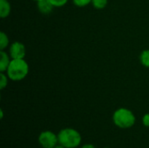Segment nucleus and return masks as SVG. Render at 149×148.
I'll use <instances>...</instances> for the list:
<instances>
[{
  "mask_svg": "<svg viewBox=\"0 0 149 148\" xmlns=\"http://www.w3.org/2000/svg\"><path fill=\"white\" fill-rule=\"evenodd\" d=\"M29 73V65L24 58L11 59L7 68L6 74L11 81H21Z\"/></svg>",
  "mask_w": 149,
  "mask_h": 148,
  "instance_id": "nucleus-1",
  "label": "nucleus"
},
{
  "mask_svg": "<svg viewBox=\"0 0 149 148\" xmlns=\"http://www.w3.org/2000/svg\"><path fill=\"white\" fill-rule=\"evenodd\" d=\"M58 144L65 148L79 147L82 142L80 133L72 127H65L61 129L58 133Z\"/></svg>",
  "mask_w": 149,
  "mask_h": 148,
  "instance_id": "nucleus-2",
  "label": "nucleus"
},
{
  "mask_svg": "<svg viewBox=\"0 0 149 148\" xmlns=\"http://www.w3.org/2000/svg\"><path fill=\"white\" fill-rule=\"evenodd\" d=\"M113 124L120 129H129L136 123L134 113L127 108L120 107L114 111L112 117Z\"/></svg>",
  "mask_w": 149,
  "mask_h": 148,
  "instance_id": "nucleus-3",
  "label": "nucleus"
},
{
  "mask_svg": "<svg viewBox=\"0 0 149 148\" xmlns=\"http://www.w3.org/2000/svg\"><path fill=\"white\" fill-rule=\"evenodd\" d=\"M38 141L42 148H54L58 144V134L51 130H45L39 133Z\"/></svg>",
  "mask_w": 149,
  "mask_h": 148,
  "instance_id": "nucleus-4",
  "label": "nucleus"
},
{
  "mask_svg": "<svg viewBox=\"0 0 149 148\" xmlns=\"http://www.w3.org/2000/svg\"><path fill=\"white\" fill-rule=\"evenodd\" d=\"M8 53L11 58V59L24 58L26 55V49L23 43L19 41H15L10 44Z\"/></svg>",
  "mask_w": 149,
  "mask_h": 148,
  "instance_id": "nucleus-5",
  "label": "nucleus"
},
{
  "mask_svg": "<svg viewBox=\"0 0 149 148\" xmlns=\"http://www.w3.org/2000/svg\"><path fill=\"white\" fill-rule=\"evenodd\" d=\"M37 6H38V11L44 15L50 14L54 8V6L51 3L49 0H40L37 2Z\"/></svg>",
  "mask_w": 149,
  "mask_h": 148,
  "instance_id": "nucleus-6",
  "label": "nucleus"
},
{
  "mask_svg": "<svg viewBox=\"0 0 149 148\" xmlns=\"http://www.w3.org/2000/svg\"><path fill=\"white\" fill-rule=\"evenodd\" d=\"M11 58L5 51H0V72H6Z\"/></svg>",
  "mask_w": 149,
  "mask_h": 148,
  "instance_id": "nucleus-7",
  "label": "nucleus"
},
{
  "mask_svg": "<svg viewBox=\"0 0 149 148\" xmlns=\"http://www.w3.org/2000/svg\"><path fill=\"white\" fill-rule=\"evenodd\" d=\"M11 11V5L8 0H0V17L6 18L10 16Z\"/></svg>",
  "mask_w": 149,
  "mask_h": 148,
  "instance_id": "nucleus-8",
  "label": "nucleus"
},
{
  "mask_svg": "<svg viewBox=\"0 0 149 148\" xmlns=\"http://www.w3.org/2000/svg\"><path fill=\"white\" fill-rule=\"evenodd\" d=\"M10 44V40L8 38V35L3 32L1 31L0 32V51H4L5 48H7Z\"/></svg>",
  "mask_w": 149,
  "mask_h": 148,
  "instance_id": "nucleus-9",
  "label": "nucleus"
},
{
  "mask_svg": "<svg viewBox=\"0 0 149 148\" xmlns=\"http://www.w3.org/2000/svg\"><path fill=\"white\" fill-rule=\"evenodd\" d=\"M140 61L143 66L149 68V49L141 51L140 55Z\"/></svg>",
  "mask_w": 149,
  "mask_h": 148,
  "instance_id": "nucleus-10",
  "label": "nucleus"
},
{
  "mask_svg": "<svg viewBox=\"0 0 149 148\" xmlns=\"http://www.w3.org/2000/svg\"><path fill=\"white\" fill-rule=\"evenodd\" d=\"M108 0H92V5L96 10H103L107 5Z\"/></svg>",
  "mask_w": 149,
  "mask_h": 148,
  "instance_id": "nucleus-11",
  "label": "nucleus"
},
{
  "mask_svg": "<svg viewBox=\"0 0 149 148\" xmlns=\"http://www.w3.org/2000/svg\"><path fill=\"white\" fill-rule=\"evenodd\" d=\"M9 79H10L8 78L6 72H0V89L1 90H3L5 87H7Z\"/></svg>",
  "mask_w": 149,
  "mask_h": 148,
  "instance_id": "nucleus-12",
  "label": "nucleus"
},
{
  "mask_svg": "<svg viewBox=\"0 0 149 148\" xmlns=\"http://www.w3.org/2000/svg\"><path fill=\"white\" fill-rule=\"evenodd\" d=\"M72 3L77 7H86L92 3V0H72Z\"/></svg>",
  "mask_w": 149,
  "mask_h": 148,
  "instance_id": "nucleus-13",
  "label": "nucleus"
},
{
  "mask_svg": "<svg viewBox=\"0 0 149 148\" xmlns=\"http://www.w3.org/2000/svg\"><path fill=\"white\" fill-rule=\"evenodd\" d=\"M51 3L54 6V8H59L64 5H65L68 2V0H49Z\"/></svg>",
  "mask_w": 149,
  "mask_h": 148,
  "instance_id": "nucleus-14",
  "label": "nucleus"
},
{
  "mask_svg": "<svg viewBox=\"0 0 149 148\" xmlns=\"http://www.w3.org/2000/svg\"><path fill=\"white\" fill-rule=\"evenodd\" d=\"M142 124L145 127H149V113H146L142 117Z\"/></svg>",
  "mask_w": 149,
  "mask_h": 148,
  "instance_id": "nucleus-15",
  "label": "nucleus"
},
{
  "mask_svg": "<svg viewBox=\"0 0 149 148\" xmlns=\"http://www.w3.org/2000/svg\"><path fill=\"white\" fill-rule=\"evenodd\" d=\"M80 148H96V147L93 144H90V143H86V144H84L82 145Z\"/></svg>",
  "mask_w": 149,
  "mask_h": 148,
  "instance_id": "nucleus-16",
  "label": "nucleus"
},
{
  "mask_svg": "<svg viewBox=\"0 0 149 148\" xmlns=\"http://www.w3.org/2000/svg\"><path fill=\"white\" fill-rule=\"evenodd\" d=\"M3 109H0V119L3 120Z\"/></svg>",
  "mask_w": 149,
  "mask_h": 148,
  "instance_id": "nucleus-17",
  "label": "nucleus"
},
{
  "mask_svg": "<svg viewBox=\"0 0 149 148\" xmlns=\"http://www.w3.org/2000/svg\"><path fill=\"white\" fill-rule=\"evenodd\" d=\"M54 148H65V147H63V146H62V145H60V144H58V145H57V146H56Z\"/></svg>",
  "mask_w": 149,
  "mask_h": 148,
  "instance_id": "nucleus-18",
  "label": "nucleus"
},
{
  "mask_svg": "<svg viewBox=\"0 0 149 148\" xmlns=\"http://www.w3.org/2000/svg\"><path fill=\"white\" fill-rule=\"evenodd\" d=\"M32 1H36V2H38V1H40V0H32Z\"/></svg>",
  "mask_w": 149,
  "mask_h": 148,
  "instance_id": "nucleus-19",
  "label": "nucleus"
},
{
  "mask_svg": "<svg viewBox=\"0 0 149 148\" xmlns=\"http://www.w3.org/2000/svg\"><path fill=\"white\" fill-rule=\"evenodd\" d=\"M103 148H111V147H103Z\"/></svg>",
  "mask_w": 149,
  "mask_h": 148,
  "instance_id": "nucleus-20",
  "label": "nucleus"
}]
</instances>
